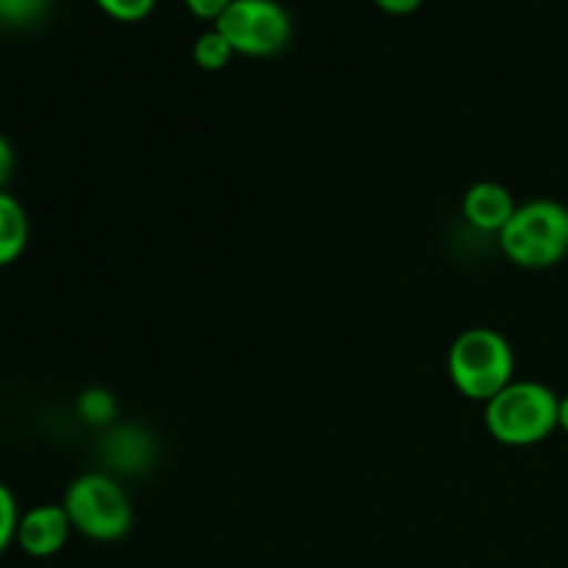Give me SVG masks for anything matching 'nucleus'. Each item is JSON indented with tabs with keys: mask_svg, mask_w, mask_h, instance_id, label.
<instances>
[{
	"mask_svg": "<svg viewBox=\"0 0 568 568\" xmlns=\"http://www.w3.org/2000/svg\"><path fill=\"white\" fill-rule=\"evenodd\" d=\"M11 172H14V148L0 133V192H6V183L11 181Z\"/></svg>",
	"mask_w": 568,
	"mask_h": 568,
	"instance_id": "16",
	"label": "nucleus"
},
{
	"mask_svg": "<svg viewBox=\"0 0 568 568\" xmlns=\"http://www.w3.org/2000/svg\"><path fill=\"white\" fill-rule=\"evenodd\" d=\"M31 225L20 200L9 192H0V266H9L26 253Z\"/></svg>",
	"mask_w": 568,
	"mask_h": 568,
	"instance_id": "9",
	"label": "nucleus"
},
{
	"mask_svg": "<svg viewBox=\"0 0 568 568\" xmlns=\"http://www.w3.org/2000/svg\"><path fill=\"white\" fill-rule=\"evenodd\" d=\"M214 28L231 42L236 55L247 59L277 55L292 39V17L277 0H233Z\"/></svg>",
	"mask_w": 568,
	"mask_h": 568,
	"instance_id": "5",
	"label": "nucleus"
},
{
	"mask_svg": "<svg viewBox=\"0 0 568 568\" xmlns=\"http://www.w3.org/2000/svg\"><path fill=\"white\" fill-rule=\"evenodd\" d=\"M497 239L521 270H552L568 255V205L552 197L519 203Z\"/></svg>",
	"mask_w": 568,
	"mask_h": 568,
	"instance_id": "1",
	"label": "nucleus"
},
{
	"mask_svg": "<svg viewBox=\"0 0 568 568\" xmlns=\"http://www.w3.org/2000/svg\"><path fill=\"white\" fill-rule=\"evenodd\" d=\"M183 3H186V9L192 11L197 20L216 22L222 17V11H225L233 0H183Z\"/></svg>",
	"mask_w": 568,
	"mask_h": 568,
	"instance_id": "15",
	"label": "nucleus"
},
{
	"mask_svg": "<svg viewBox=\"0 0 568 568\" xmlns=\"http://www.w3.org/2000/svg\"><path fill=\"white\" fill-rule=\"evenodd\" d=\"M558 430H564L568 436V394L566 397H560V405H558Z\"/></svg>",
	"mask_w": 568,
	"mask_h": 568,
	"instance_id": "18",
	"label": "nucleus"
},
{
	"mask_svg": "<svg viewBox=\"0 0 568 568\" xmlns=\"http://www.w3.org/2000/svg\"><path fill=\"white\" fill-rule=\"evenodd\" d=\"M20 508L6 483H0V555L17 541V525H20Z\"/></svg>",
	"mask_w": 568,
	"mask_h": 568,
	"instance_id": "14",
	"label": "nucleus"
},
{
	"mask_svg": "<svg viewBox=\"0 0 568 568\" xmlns=\"http://www.w3.org/2000/svg\"><path fill=\"white\" fill-rule=\"evenodd\" d=\"M560 397L538 381H514L486 403V430L505 447H536L558 430Z\"/></svg>",
	"mask_w": 568,
	"mask_h": 568,
	"instance_id": "3",
	"label": "nucleus"
},
{
	"mask_svg": "<svg viewBox=\"0 0 568 568\" xmlns=\"http://www.w3.org/2000/svg\"><path fill=\"white\" fill-rule=\"evenodd\" d=\"M233 55H236V50L231 48V42H227L216 28L200 33L192 44V59L200 70H209V72L225 70V67L231 64Z\"/></svg>",
	"mask_w": 568,
	"mask_h": 568,
	"instance_id": "10",
	"label": "nucleus"
},
{
	"mask_svg": "<svg viewBox=\"0 0 568 568\" xmlns=\"http://www.w3.org/2000/svg\"><path fill=\"white\" fill-rule=\"evenodd\" d=\"M103 14L120 22H142L153 14L155 0H94Z\"/></svg>",
	"mask_w": 568,
	"mask_h": 568,
	"instance_id": "13",
	"label": "nucleus"
},
{
	"mask_svg": "<svg viewBox=\"0 0 568 568\" xmlns=\"http://www.w3.org/2000/svg\"><path fill=\"white\" fill-rule=\"evenodd\" d=\"M78 416H81L87 425H109L116 416V399L114 394L105 392V388H89L78 397Z\"/></svg>",
	"mask_w": 568,
	"mask_h": 568,
	"instance_id": "11",
	"label": "nucleus"
},
{
	"mask_svg": "<svg viewBox=\"0 0 568 568\" xmlns=\"http://www.w3.org/2000/svg\"><path fill=\"white\" fill-rule=\"evenodd\" d=\"M50 0H0V22L11 28H28L42 20Z\"/></svg>",
	"mask_w": 568,
	"mask_h": 568,
	"instance_id": "12",
	"label": "nucleus"
},
{
	"mask_svg": "<svg viewBox=\"0 0 568 568\" xmlns=\"http://www.w3.org/2000/svg\"><path fill=\"white\" fill-rule=\"evenodd\" d=\"M375 3L381 6L386 14L405 17V14H414L416 9H422V3H425V0H375Z\"/></svg>",
	"mask_w": 568,
	"mask_h": 568,
	"instance_id": "17",
	"label": "nucleus"
},
{
	"mask_svg": "<svg viewBox=\"0 0 568 568\" xmlns=\"http://www.w3.org/2000/svg\"><path fill=\"white\" fill-rule=\"evenodd\" d=\"M103 455L111 469L136 475V471H144L150 466L155 455V444L142 427H116L105 436Z\"/></svg>",
	"mask_w": 568,
	"mask_h": 568,
	"instance_id": "8",
	"label": "nucleus"
},
{
	"mask_svg": "<svg viewBox=\"0 0 568 568\" xmlns=\"http://www.w3.org/2000/svg\"><path fill=\"white\" fill-rule=\"evenodd\" d=\"M64 510L72 530L98 544H114L131 532L133 503L125 486L103 471L75 477L64 494Z\"/></svg>",
	"mask_w": 568,
	"mask_h": 568,
	"instance_id": "4",
	"label": "nucleus"
},
{
	"mask_svg": "<svg viewBox=\"0 0 568 568\" xmlns=\"http://www.w3.org/2000/svg\"><path fill=\"white\" fill-rule=\"evenodd\" d=\"M447 372L466 399L488 403L516 381L514 347L494 327H469L449 347Z\"/></svg>",
	"mask_w": 568,
	"mask_h": 568,
	"instance_id": "2",
	"label": "nucleus"
},
{
	"mask_svg": "<svg viewBox=\"0 0 568 568\" xmlns=\"http://www.w3.org/2000/svg\"><path fill=\"white\" fill-rule=\"evenodd\" d=\"M72 521L67 516L64 505H37L26 510L17 525V547L28 558H53L67 547L72 536Z\"/></svg>",
	"mask_w": 568,
	"mask_h": 568,
	"instance_id": "6",
	"label": "nucleus"
},
{
	"mask_svg": "<svg viewBox=\"0 0 568 568\" xmlns=\"http://www.w3.org/2000/svg\"><path fill=\"white\" fill-rule=\"evenodd\" d=\"M516 200L508 186L497 181H480L464 194V220L483 233H497L508 225L516 211Z\"/></svg>",
	"mask_w": 568,
	"mask_h": 568,
	"instance_id": "7",
	"label": "nucleus"
}]
</instances>
